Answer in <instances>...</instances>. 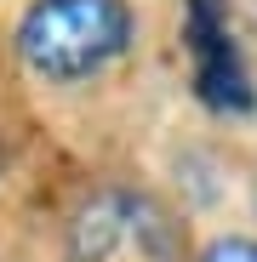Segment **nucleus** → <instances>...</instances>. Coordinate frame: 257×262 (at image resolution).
Listing matches in <instances>:
<instances>
[{
    "mask_svg": "<svg viewBox=\"0 0 257 262\" xmlns=\"http://www.w3.org/2000/svg\"><path fill=\"white\" fill-rule=\"evenodd\" d=\"M200 223L149 165L80 171L63 188L46 262H194Z\"/></svg>",
    "mask_w": 257,
    "mask_h": 262,
    "instance_id": "obj_2",
    "label": "nucleus"
},
{
    "mask_svg": "<svg viewBox=\"0 0 257 262\" xmlns=\"http://www.w3.org/2000/svg\"><path fill=\"white\" fill-rule=\"evenodd\" d=\"M6 12H12V0H0V17H6Z\"/></svg>",
    "mask_w": 257,
    "mask_h": 262,
    "instance_id": "obj_5",
    "label": "nucleus"
},
{
    "mask_svg": "<svg viewBox=\"0 0 257 262\" xmlns=\"http://www.w3.org/2000/svg\"><path fill=\"white\" fill-rule=\"evenodd\" d=\"M166 40L149 0H12L0 17L29 120L80 171L143 165L166 103Z\"/></svg>",
    "mask_w": 257,
    "mask_h": 262,
    "instance_id": "obj_1",
    "label": "nucleus"
},
{
    "mask_svg": "<svg viewBox=\"0 0 257 262\" xmlns=\"http://www.w3.org/2000/svg\"><path fill=\"white\" fill-rule=\"evenodd\" d=\"M194 262H257V228H240V223L206 228L194 245Z\"/></svg>",
    "mask_w": 257,
    "mask_h": 262,
    "instance_id": "obj_4",
    "label": "nucleus"
},
{
    "mask_svg": "<svg viewBox=\"0 0 257 262\" xmlns=\"http://www.w3.org/2000/svg\"><path fill=\"white\" fill-rule=\"evenodd\" d=\"M177 46L189 63L194 97L218 114V120H246L257 114V85L246 69V46L234 34L229 0H183V23H177Z\"/></svg>",
    "mask_w": 257,
    "mask_h": 262,
    "instance_id": "obj_3",
    "label": "nucleus"
}]
</instances>
